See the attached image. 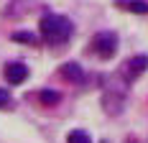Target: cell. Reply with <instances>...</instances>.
I'll return each instance as SVG.
<instances>
[{"mask_svg":"<svg viewBox=\"0 0 148 143\" xmlns=\"http://www.w3.org/2000/svg\"><path fill=\"white\" fill-rule=\"evenodd\" d=\"M74 26L64 15H44L41 18V33L49 43H64L72 38Z\"/></svg>","mask_w":148,"mask_h":143,"instance_id":"6da1fadb","label":"cell"},{"mask_svg":"<svg viewBox=\"0 0 148 143\" xmlns=\"http://www.w3.org/2000/svg\"><path fill=\"white\" fill-rule=\"evenodd\" d=\"M92 49L100 59H110L118 51V36L115 33H97L95 41H92Z\"/></svg>","mask_w":148,"mask_h":143,"instance_id":"7a4b0ae2","label":"cell"},{"mask_svg":"<svg viewBox=\"0 0 148 143\" xmlns=\"http://www.w3.org/2000/svg\"><path fill=\"white\" fill-rule=\"evenodd\" d=\"M102 107L110 115H120L125 107V92L123 89H107L102 95Z\"/></svg>","mask_w":148,"mask_h":143,"instance_id":"3957f363","label":"cell"},{"mask_svg":"<svg viewBox=\"0 0 148 143\" xmlns=\"http://www.w3.org/2000/svg\"><path fill=\"white\" fill-rule=\"evenodd\" d=\"M146 69H148V56H133V59H128V61L123 64V74H125L128 79L140 77Z\"/></svg>","mask_w":148,"mask_h":143,"instance_id":"277c9868","label":"cell"},{"mask_svg":"<svg viewBox=\"0 0 148 143\" xmlns=\"http://www.w3.org/2000/svg\"><path fill=\"white\" fill-rule=\"evenodd\" d=\"M26 77H28V69H26V64H21V61H13V64L5 67V79H8L10 85H21Z\"/></svg>","mask_w":148,"mask_h":143,"instance_id":"5b68a950","label":"cell"},{"mask_svg":"<svg viewBox=\"0 0 148 143\" xmlns=\"http://www.w3.org/2000/svg\"><path fill=\"white\" fill-rule=\"evenodd\" d=\"M61 77H64V79H69V82H82V79H84V72H82V67H79V64H64V67H61Z\"/></svg>","mask_w":148,"mask_h":143,"instance_id":"8992f818","label":"cell"},{"mask_svg":"<svg viewBox=\"0 0 148 143\" xmlns=\"http://www.w3.org/2000/svg\"><path fill=\"white\" fill-rule=\"evenodd\" d=\"M120 8H125V10H130V13H140V15L148 13V3L146 0H123Z\"/></svg>","mask_w":148,"mask_h":143,"instance_id":"52a82bcc","label":"cell"},{"mask_svg":"<svg viewBox=\"0 0 148 143\" xmlns=\"http://www.w3.org/2000/svg\"><path fill=\"white\" fill-rule=\"evenodd\" d=\"M66 143H92V138H89L84 130H72L66 135Z\"/></svg>","mask_w":148,"mask_h":143,"instance_id":"ba28073f","label":"cell"},{"mask_svg":"<svg viewBox=\"0 0 148 143\" xmlns=\"http://www.w3.org/2000/svg\"><path fill=\"white\" fill-rule=\"evenodd\" d=\"M13 41H18V43H36L38 38H36L33 33H26V31H18V33H13Z\"/></svg>","mask_w":148,"mask_h":143,"instance_id":"9c48e42d","label":"cell"},{"mask_svg":"<svg viewBox=\"0 0 148 143\" xmlns=\"http://www.w3.org/2000/svg\"><path fill=\"white\" fill-rule=\"evenodd\" d=\"M41 102H44V105H56V102H59V92L44 89V92H41Z\"/></svg>","mask_w":148,"mask_h":143,"instance_id":"30bf717a","label":"cell"},{"mask_svg":"<svg viewBox=\"0 0 148 143\" xmlns=\"http://www.w3.org/2000/svg\"><path fill=\"white\" fill-rule=\"evenodd\" d=\"M8 105H10V92L0 89V107H8Z\"/></svg>","mask_w":148,"mask_h":143,"instance_id":"8fae6325","label":"cell"}]
</instances>
